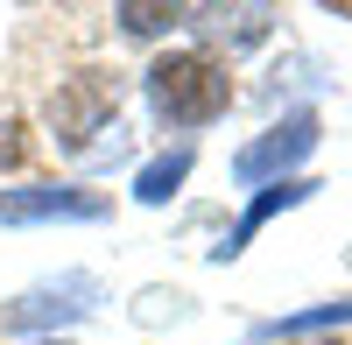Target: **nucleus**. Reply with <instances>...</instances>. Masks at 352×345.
<instances>
[{"mask_svg": "<svg viewBox=\"0 0 352 345\" xmlns=\"http://www.w3.org/2000/svg\"><path fill=\"white\" fill-rule=\"evenodd\" d=\"M99 310H106V282L92 268H56V275H43L36 289H21L0 310V331L8 338H71Z\"/></svg>", "mask_w": 352, "mask_h": 345, "instance_id": "3", "label": "nucleus"}, {"mask_svg": "<svg viewBox=\"0 0 352 345\" xmlns=\"http://www.w3.org/2000/svg\"><path fill=\"white\" fill-rule=\"evenodd\" d=\"M296 92H324V64L317 56H282V64L268 71V85H261V106H296Z\"/></svg>", "mask_w": 352, "mask_h": 345, "instance_id": "11", "label": "nucleus"}, {"mask_svg": "<svg viewBox=\"0 0 352 345\" xmlns=\"http://www.w3.org/2000/svg\"><path fill=\"white\" fill-rule=\"evenodd\" d=\"M317 141H324V113H317V106H289V113H275L254 141H240L226 169H232V183H240V190H268V183L303 177V162L317 155Z\"/></svg>", "mask_w": 352, "mask_h": 345, "instance_id": "4", "label": "nucleus"}, {"mask_svg": "<svg viewBox=\"0 0 352 345\" xmlns=\"http://www.w3.org/2000/svg\"><path fill=\"white\" fill-rule=\"evenodd\" d=\"M190 169H197V141H162L148 162H134V183H127L134 205H148V212L176 205V197H184V183H190Z\"/></svg>", "mask_w": 352, "mask_h": 345, "instance_id": "8", "label": "nucleus"}, {"mask_svg": "<svg viewBox=\"0 0 352 345\" xmlns=\"http://www.w3.org/2000/svg\"><path fill=\"white\" fill-rule=\"evenodd\" d=\"M232 99H240V85H232V64L197 43H176V49H155L148 64H141V106H148V127L155 134H176L190 141L204 127H219Z\"/></svg>", "mask_w": 352, "mask_h": 345, "instance_id": "2", "label": "nucleus"}, {"mask_svg": "<svg viewBox=\"0 0 352 345\" xmlns=\"http://www.w3.org/2000/svg\"><path fill=\"white\" fill-rule=\"evenodd\" d=\"M113 21H120L127 43H169L176 28H190V8L184 0H120Z\"/></svg>", "mask_w": 352, "mask_h": 345, "instance_id": "10", "label": "nucleus"}, {"mask_svg": "<svg viewBox=\"0 0 352 345\" xmlns=\"http://www.w3.org/2000/svg\"><path fill=\"white\" fill-rule=\"evenodd\" d=\"M338 331H352V296L289 310V318H261L247 338H254V345H310V338H338Z\"/></svg>", "mask_w": 352, "mask_h": 345, "instance_id": "9", "label": "nucleus"}, {"mask_svg": "<svg viewBox=\"0 0 352 345\" xmlns=\"http://www.w3.org/2000/svg\"><path fill=\"white\" fill-rule=\"evenodd\" d=\"M310 345H338V338H310Z\"/></svg>", "mask_w": 352, "mask_h": 345, "instance_id": "14", "label": "nucleus"}, {"mask_svg": "<svg viewBox=\"0 0 352 345\" xmlns=\"http://www.w3.org/2000/svg\"><path fill=\"white\" fill-rule=\"evenodd\" d=\"M0 345H71V338H0Z\"/></svg>", "mask_w": 352, "mask_h": 345, "instance_id": "13", "label": "nucleus"}, {"mask_svg": "<svg viewBox=\"0 0 352 345\" xmlns=\"http://www.w3.org/2000/svg\"><path fill=\"white\" fill-rule=\"evenodd\" d=\"M21 155H28L21 113H14V106H0V169H21Z\"/></svg>", "mask_w": 352, "mask_h": 345, "instance_id": "12", "label": "nucleus"}, {"mask_svg": "<svg viewBox=\"0 0 352 345\" xmlns=\"http://www.w3.org/2000/svg\"><path fill=\"white\" fill-rule=\"evenodd\" d=\"M113 219V190L85 183V177H21L0 183V225H106Z\"/></svg>", "mask_w": 352, "mask_h": 345, "instance_id": "5", "label": "nucleus"}, {"mask_svg": "<svg viewBox=\"0 0 352 345\" xmlns=\"http://www.w3.org/2000/svg\"><path fill=\"white\" fill-rule=\"evenodd\" d=\"M317 190H324V183H317L310 169H303V177H289V183H268V190H254L247 205H240V219H232L226 233H219L212 247H204V261H212V268H232V261H240V254H247V247H254L261 233H268V225H275L282 212H296V205H310Z\"/></svg>", "mask_w": 352, "mask_h": 345, "instance_id": "6", "label": "nucleus"}, {"mask_svg": "<svg viewBox=\"0 0 352 345\" xmlns=\"http://www.w3.org/2000/svg\"><path fill=\"white\" fill-rule=\"evenodd\" d=\"M282 28V8H261V0H240V8H190V36L197 49L212 56H247V49H268Z\"/></svg>", "mask_w": 352, "mask_h": 345, "instance_id": "7", "label": "nucleus"}, {"mask_svg": "<svg viewBox=\"0 0 352 345\" xmlns=\"http://www.w3.org/2000/svg\"><path fill=\"white\" fill-rule=\"evenodd\" d=\"M43 127L56 141V155L85 169V183L134 162V134L120 120V78H113V71H71V78H56V92L43 106Z\"/></svg>", "mask_w": 352, "mask_h": 345, "instance_id": "1", "label": "nucleus"}]
</instances>
